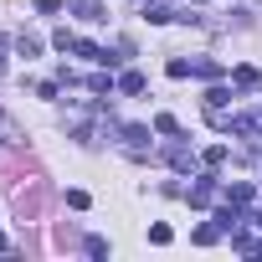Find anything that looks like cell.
<instances>
[{"mask_svg":"<svg viewBox=\"0 0 262 262\" xmlns=\"http://www.w3.org/2000/svg\"><path fill=\"white\" fill-rule=\"evenodd\" d=\"M170 236H175V231H170L165 221H160V226H149V242H155V247H170Z\"/></svg>","mask_w":262,"mask_h":262,"instance_id":"8","label":"cell"},{"mask_svg":"<svg viewBox=\"0 0 262 262\" xmlns=\"http://www.w3.org/2000/svg\"><path fill=\"white\" fill-rule=\"evenodd\" d=\"M206 108L221 113V108H226V88H211V93H206Z\"/></svg>","mask_w":262,"mask_h":262,"instance_id":"7","label":"cell"},{"mask_svg":"<svg viewBox=\"0 0 262 262\" xmlns=\"http://www.w3.org/2000/svg\"><path fill=\"white\" fill-rule=\"evenodd\" d=\"M231 82H236V88H257L262 77H257V67H236V72H231Z\"/></svg>","mask_w":262,"mask_h":262,"instance_id":"3","label":"cell"},{"mask_svg":"<svg viewBox=\"0 0 262 262\" xmlns=\"http://www.w3.org/2000/svg\"><path fill=\"white\" fill-rule=\"evenodd\" d=\"M88 257H108V242L103 236H88Z\"/></svg>","mask_w":262,"mask_h":262,"instance_id":"14","label":"cell"},{"mask_svg":"<svg viewBox=\"0 0 262 262\" xmlns=\"http://www.w3.org/2000/svg\"><path fill=\"white\" fill-rule=\"evenodd\" d=\"M155 128H160V134H180V123H175L170 113H160V118H155Z\"/></svg>","mask_w":262,"mask_h":262,"instance_id":"10","label":"cell"},{"mask_svg":"<svg viewBox=\"0 0 262 262\" xmlns=\"http://www.w3.org/2000/svg\"><path fill=\"white\" fill-rule=\"evenodd\" d=\"M226 195H231V206H247V201H252V185H231Z\"/></svg>","mask_w":262,"mask_h":262,"instance_id":"9","label":"cell"},{"mask_svg":"<svg viewBox=\"0 0 262 262\" xmlns=\"http://www.w3.org/2000/svg\"><path fill=\"white\" fill-rule=\"evenodd\" d=\"M36 11H41V16H57V11H62V0H36Z\"/></svg>","mask_w":262,"mask_h":262,"instance_id":"15","label":"cell"},{"mask_svg":"<svg viewBox=\"0 0 262 262\" xmlns=\"http://www.w3.org/2000/svg\"><path fill=\"white\" fill-rule=\"evenodd\" d=\"M52 41H57V47H62V52H72V47H77V36H72V31H67V26H62V31H57V36H52Z\"/></svg>","mask_w":262,"mask_h":262,"instance_id":"11","label":"cell"},{"mask_svg":"<svg viewBox=\"0 0 262 262\" xmlns=\"http://www.w3.org/2000/svg\"><path fill=\"white\" fill-rule=\"evenodd\" d=\"M211 195H216V185H211V180H201V185H195V190H190V206H206V201H211Z\"/></svg>","mask_w":262,"mask_h":262,"instance_id":"6","label":"cell"},{"mask_svg":"<svg viewBox=\"0 0 262 262\" xmlns=\"http://www.w3.org/2000/svg\"><path fill=\"white\" fill-rule=\"evenodd\" d=\"M118 93H144V77H139V72H123V77H118Z\"/></svg>","mask_w":262,"mask_h":262,"instance_id":"5","label":"cell"},{"mask_svg":"<svg viewBox=\"0 0 262 262\" xmlns=\"http://www.w3.org/2000/svg\"><path fill=\"white\" fill-rule=\"evenodd\" d=\"M16 47H21V57H36V52H41V41H36V36H21Z\"/></svg>","mask_w":262,"mask_h":262,"instance_id":"12","label":"cell"},{"mask_svg":"<svg viewBox=\"0 0 262 262\" xmlns=\"http://www.w3.org/2000/svg\"><path fill=\"white\" fill-rule=\"evenodd\" d=\"M144 21L149 26H165V21H175V11L170 6H144Z\"/></svg>","mask_w":262,"mask_h":262,"instance_id":"2","label":"cell"},{"mask_svg":"<svg viewBox=\"0 0 262 262\" xmlns=\"http://www.w3.org/2000/svg\"><path fill=\"white\" fill-rule=\"evenodd\" d=\"M123 139H128V149H144V144H149V128H139V123H128V128H123Z\"/></svg>","mask_w":262,"mask_h":262,"instance_id":"1","label":"cell"},{"mask_svg":"<svg viewBox=\"0 0 262 262\" xmlns=\"http://www.w3.org/2000/svg\"><path fill=\"white\" fill-rule=\"evenodd\" d=\"M216 226H221V231H236V226H242V211H236V206H231V211H216Z\"/></svg>","mask_w":262,"mask_h":262,"instance_id":"4","label":"cell"},{"mask_svg":"<svg viewBox=\"0 0 262 262\" xmlns=\"http://www.w3.org/2000/svg\"><path fill=\"white\" fill-rule=\"evenodd\" d=\"M216 236H221V226H201V231H195V242H201V247H211Z\"/></svg>","mask_w":262,"mask_h":262,"instance_id":"13","label":"cell"}]
</instances>
